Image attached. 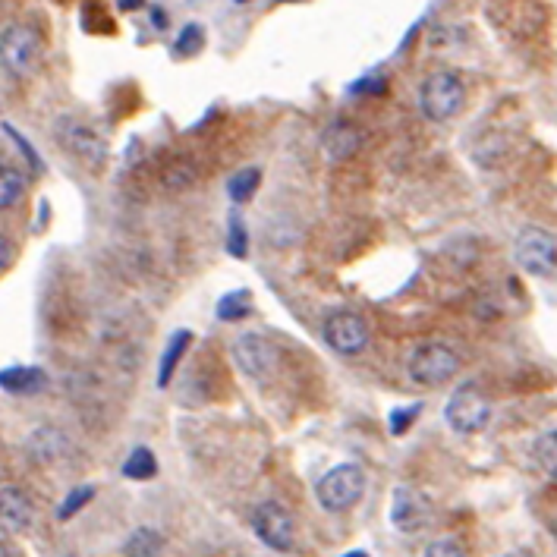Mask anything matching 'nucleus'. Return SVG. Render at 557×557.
Returning a JSON list of instances; mask_svg holds the SVG:
<instances>
[{"instance_id": "obj_25", "label": "nucleus", "mask_w": 557, "mask_h": 557, "mask_svg": "<svg viewBox=\"0 0 557 557\" xmlns=\"http://www.w3.org/2000/svg\"><path fill=\"white\" fill-rule=\"evenodd\" d=\"M196 177H199L196 164H192V161H177V164H170L164 170V186L167 189H186V186L196 183Z\"/></svg>"}, {"instance_id": "obj_8", "label": "nucleus", "mask_w": 557, "mask_h": 557, "mask_svg": "<svg viewBox=\"0 0 557 557\" xmlns=\"http://www.w3.org/2000/svg\"><path fill=\"white\" fill-rule=\"evenodd\" d=\"M321 331H325V344L340 356H359L372 340L369 321L362 318L359 312H350V309H340V312L328 315L325 328Z\"/></svg>"}, {"instance_id": "obj_15", "label": "nucleus", "mask_w": 557, "mask_h": 557, "mask_svg": "<svg viewBox=\"0 0 557 557\" xmlns=\"http://www.w3.org/2000/svg\"><path fill=\"white\" fill-rule=\"evenodd\" d=\"M189 344H192V334L189 331H174V334H170L167 347L161 353V362H158V388H167V384L174 381V372H177V366L183 362Z\"/></svg>"}, {"instance_id": "obj_11", "label": "nucleus", "mask_w": 557, "mask_h": 557, "mask_svg": "<svg viewBox=\"0 0 557 557\" xmlns=\"http://www.w3.org/2000/svg\"><path fill=\"white\" fill-rule=\"evenodd\" d=\"M428 517H432V507H428V498L413 485H397L394 498H391V523L397 532H419Z\"/></svg>"}, {"instance_id": "obj_21", "label": "nucleus", "mask_w": 557, "mask_h": 557, "mask_svg": "<svg viewBox=\"0 0 557 557\" xmlns=\"http://www.w3.org/2000/svg\"><path fill=\"white\" fill-rule=\"evenodd\" d=\"M252 315V293L249 290H233L227 296H221L218 303V318L230 321V325H237V321Z\"/></svg>"}, {"instance_id": "obj_32", "label": "nucleus", "mask_w": 557, "mask_h": 557, "mask_svg": "<svg viewBox=\"0 0 557 557\" xmlns=\"http://www.w3.org/2000/svg\"><path fill=\"white\" fill-rule=\"evenodd\" d=\"M117 7H120L123 13H133V10L145 7V0H117Z\"/></svg>"}, {"instance_id": "obj_3", "label": "nucleus", "mask_w": 557, "mask_h": 557, "mask_svg": "<svg viewBox=\"0 0 557 557\" xmlns=\"http://www.w3.org/2000/svg\"><path fill=\"white\" fill-rule=\"evenodd\" d=\"M460 372V353L451 344L441 340H425L410 353L406 362V375H410L422 388H438V384L451 381Z\"/></svg>"}, {"instance_id": "obj_34", "label": "nucleus", "mask_w": 557, "mask_h": 557, "mask_svg": "<svg viewBox=\"0 0 557 557\" xmlns=\"http://www.w3.org/2000/svg\"><path fill=\"white\" fill-rule=\"evenodd\" d=\"M548 526H551V532H554V535H557V510H554V517H551V520H548Z\"/></svg>"}, {"instance_id": "obj_16", "label": "nucleus", "mask_w": 557, "mask_h": 557, "mask_svg": "<svg viewBox=\"0 0 557 557\" xmlns=\"http://www.w3.org/2000/svg\"><path fill=\"white\" fill-rule=\"evenodd\" d=\"M63 447H67V438H63L57 428H51V425L38 428V432L29 438V451H32V457L38 463H54Z\"/></svg>"}, {"instance_id": "obj_23", "label": "nucleus", "mask_w": 557, "mask_h": 557, "mask_svg": "<svg viewBox=\"0 0 557 557\" xmlns=\"http://www.w3.org/2000/svg\"><path fill=\"white\" fill-rule=\"evenodd\" d=\"M177 57H196L205 51V29L199 23H186L183 32L177 35V45H174Z\"/></svg>"}, {"instance_id": "obj_33", "label": "nucleus", "mask_w": 557, "mask_h": 557, "mask_svg": "<svg viewBox=\"0 0 557 557\" xmlns=\"http://www.w3.org/2000/svg\"><path fill=\"white\" fill-rule=\"evenodd\" d=\"M152 23H155V29H161V32H164V29H167V13L155 7V10H152Z\"/></svg>"}, {"instance_id": "obj_27", "label": "nucleus", "mask_w": 557, "mask_h": 557, "mask_svg": "<svg viewBox=\"0 0 557 557\" xmlns=\"http://www.w3.org/2000/svg\"><path fill=\"white\" fill-rule=\"evenodd\" d=\"M227 252L233 259H246L249 255V233H246V224L237 218L230 221V230H227Z\"/></svg>"}, {"instance_id": "obj_18", "label": "nucleus", "mask_w": 557, "mask_h": 557, "mask_svg": "<svg viewBox=\"0 0 557 557\" xmlns=\"http://www.w3.org/2000/svg\"><path fill=\"white\" fill-rule=\"evenodd\" d=\"M23 196H26V177H23V170H16L10 164H0V211L13 208Z\"/></svg>"}, {"instance_id": "obj_30", "label": "nucleus", "mask_w": 557, "mask_h": 557, "mask_svg": "<svg viewBox=\"0 0 557 557\" xmlns=\"http://www.w3.org/2000/svg\"><path fill=\"white\" fill-rule=\"evenodd\" d=\"M4 130H7V136H10V139H13V142L19 145V148H23V155L29 158V164H32L35 170H41V158H38V155L32 152V145H29V142H26L23 136H19V133L13 130V126H10V123H4Z\"/></svg>"}, {"instance_id": "obj_35", "label": "nucleus", "mask_w": 557, "mask_h": 557, "mask_svg": "<svg viewBox=\"0 0 557 557\" xmlns=\"http://www.w3.org/2000/svg\"><path fill=\"white\" fill-rule=\"evenodd\" d=\"M344 557H369L366 551H350V554H344Z\"/></svg>"}, {"instance_id": "obj_6", "label": "nucleus", "mask_w": 557, "mask_h": 557, "mask_svg": "<svg viewBox=\"0 0 557 557\" xmlns=\"http://www.w3.org/2000/svg\"><path fill=\"white\" fill-rule=\"evenodd\" d=\"M54 136L85 167H92V170L104 167V161H107V142H104V136L95 130V126H89L85 120H76V117H60L54 123Z\"/></svg>"}, {"instance_id": "obj_5", "label": "nucleus", "mask_w": 557, "mask_h": 557, "mask_svg": "<svg viewBox=\"0 0 557 557\" xmlns=\"http://www.w3.org/2000/svg\"><path fill=\"white\" fill-rule=\"evenodd\" d=\"M41 60V35L29 23H13L0 32V63L16 79L35 73Z\"/></svg>"}, {"instance_id": "obj_29", "label": "nucleus", "mask_w": 557, "mask_h": 557, "mask_svg": "<svg viewBox=\"0 0 557 557\" xmlns=\"http://www.w3.org/2000/svg\"><path fill=\"white\" fill-rule=\"evenodd\" d=\"M350 92L353 95H384L388 92V82H384V76H366V79H359V82H353L350 85Z\"/></svg>"}, {"instance_id": "obj_17", "label": "nucleus", "mask_w": 557, "mask_h": 557, "mask_svg": "<svg viewBox=\"0 0 557 557\" xmlns=\"http://www.w3.org/2000/svg\"><path fill=\"white\" fill-rule=\"evenodd\" d=\"M259 186H262V170L259 167H243V170H237V174L227 180V196L237 205H246L255 196V189H259Z\"/></svg>"}, {"instance_id": "obj_14", "label": "nucleus", "mask_w": 557, "mask_h": 557, "mask_svg": "<svg viewBox=\"0 0 557 557\" xmlns=\"http://www.w3.org/2000/svg\"><path fill=\"white\" fill-rule=\"evenodd\" d=\"M0 388H4L7 394H38L48 388V375L35 366L0 369Z\"/></svg>"}, {"instance_id": "obj_31", "label": "nucleus", "mask_w": 557, "mask_h": 557, "mask_svg": "<svg viewBox=\"0 0 557 557\" xmlns=\"http://www.w3.org/2000/svg\"><path fill=\"white\" fill-rule=\"evenodd\" d=\"M13 259V243L7 237H0V271H4Z\"/></svg>"}, {"instance_id": "obj_1", "label": "nucleus", "mask_w": 557, "mask_h": 557, "mask_svg": "<svg viewBox=\"0 0 557 557\" xmlns=\"http://www.w3.org/2000/svg\"><path fill=\"white\" fill-rule=\"evenodd\" d=\"M463 101H466V85L454 70H438L432 76H425V82L419 85V111L432 123H447L451 117H457Z\"/></svg>"}, {"instance_id": "obj_2", "label": "nucleus", "mask_w": 557, "mask_h": 557, "mask_svg": "<svg viewBox=\"0 0 557 557\" xmlns=\"http://www.w3.org/2000/svg\"><path fill=\"white\" fill-rule=\"evenodd\" d=\"M362 495H366V473H362V466L356 463H340L328 469L315 485V498L321 510H328V513L353 510L362 501Z\"/></svg>"}, {"instance_id": "obj_13", "label": "nucleus", "mask_w": 557, "mask_h": 557, "mask_svg": "<svg viewBox=\"0 0 557 557\" xmlns=\"http://www.w3.org/2000/svg\"><path fill=\"white\" fill-rule=\"evenodd\" d=\"M362 145V133L359 126L350 120H334L325 133H321V152H325L331 161H347L359 152Z\"/></svg>"}, {"instance_id": "obj_20", "label": "nucleus", "mask_w": 557, "mask_h": 557, "mask_svg": "<svg viewBox=\"0 0 557 557\" xmlns=\"http://www.w3.org/2000/svg\"><path fill=\"white\" fill-rule=\"evenodd\" d=\"M123 551H126V557H161L164 539H161V535H158L155 529L142 526V529H136V532L130 535V539H126Z\"/></svg>"}, {"instance_id": "obj_9", "label": "nucleus", "mask_w": 557, "mask_h": 557, "mask_svg": "<svg viewBox=\"0 0 557 557\" xmlns=\"http://www.w3.org/2000/svg\"><path fill=\"white\" fill-rule=\"evenodd\" d=\"M252 529L274 551H290L293 542H296V520H293V513L287 507H281L277 501H265V504L255 507Z\"/></svg>"}, {"instance_id": "obj_36", "label": "nucleus", "mask_w": 557, "mask_h": 557, "mask_svg": "<svg viewBox=\"0 0 557 557\" xmlns=\"http://www.w3.org/2000/svg\"><path fill=\"white\" fill-rule=\"evenodd\" d=\"M0 557H10V551H7V545H4V542H0Z\"/></svg>"}, {"instance_id": "obj_28", "label": "nucleus", "mask_w": 557, "mask_h": 557, "mask_svg": "<svg viewBox=\"0 0 557 557\" xmlns=\"http://www.w3.org/2000/svg\"><path fill=\"white\" fill-rule=\"evenodd\" d=\"M422 557H466V551L457 539H435Z\"/></svg>"}, {"instance_id": "obj_26", "label": "nucleus", "mask_w": 557, "mask_h": 557, "mask_svg": "<svg viewBox=\"0 0 557 557\" xmlns=\"http://www.w3.org/2000/svg\"><path fill=\"white\" fill-rule=\"evenodd\" d=\"M422 413V403H413V406H397V410H391L388 416V428H391V435H406L413 428V422L419 419Z\"/></svg>"}, {"instance_id": "obj_19", "label": "nucleus", "mask_w": 557, "mask_h": 557, "mask_svg": "<svg viewBox=\"0 0 557 557\" xmlns=\"http://www.w3.org/2000/svg\"><path fill=\"white\" fill-rule=\"evenodd\" d=\"M155 473H158L155 454L148 451V447H133L130 457H126V463H123V476L133 482H148V479H155Z\"/></svg>"}, {"instance_id": "obj_12", "label": "nucleus", "mask_w": 557, "mask_h": 557, "mask_svg": "<svg viewBox=\"0 0 557 557\" xmlns=\"http://www.w3.org/2000/svg\"><path fill=\"white\" fill-rule=\"evenodd\" d=\"M32 501L23 488H0V532H26L32 526Z\"/></svg>"}, {"instance_id": "obj_22", "label": "nucleus", "mask_w": 557, "mask_h": 557, "mask_svg": "<svg viewBox=\"0 0 557 557\" xmlns=\"http://www.w3.org/2000/svg\"><path fill=\"white\" fill-rule=\"evenodd\" d=\"M535 460L545 469V476L557 482V428H548L539 438H535Z\"/></svg>"}, {"instance_id": "obj_38", "label": "nucleus", "mask_w": 557, "mask_h": 557, "mask_svg": "<svg viewBox=\"0 0 557 557\" xmlns=\"http://www.w3.org/2000/svg\"><path fill=\"white\" fill-rule=\"evenodd\" d=\"M237 4H246V0H237Z\"/></svg>"}, {"instance_id": "obj_7", "label": "nucleus", "mask_w": 557, "mask_h": 557, "mask_svg": "<svg viewBox=\"0 0 557 557\" xmlns=\"http://www.w3.org/2000/svg\"><path fill=\"white\" fill-rule=\"evenodd\" d=\"M513 259L529 277H551L557 271V240L542 227H523L513 240Z\"/></svg>"}, {"instance_id": "obj_4", "label": "nucleus", "mask_w": 557, "mask_h": 557, "mask_svg": "<svg viewBox=\"0 0 557 557\" xmlns=\"http://www.w3.org/2000/svg\"><path fill=\"white\" fill-rule=\"evenodd\" d=\"M444 419L457 435H479L491 422V400L482 394L479 384L466 381L451 397H447Z\"/></svg>"}, {"instance_id": "obj_24", "label": "nucleus", "mask_w": 557, "mask_h": 557, "mask_svg": "<svg viewBox=\"0 0 557 557\" xmlns=\"http://www.w3.org/2000/svg\"><path fill=\"white\" fill-rule=\"evenodd\" d=\"M95 498V488L92 485H79V488H73L67 498H63V504L57 507V520H73L76 513L89 504Z\"/></svg>"}, {"instance_id": "obj_10", "label": "nucleus", "mask_w": 557, "mask_h": 557, "mask_svg": "<svg viewBox=\"0 0 557 557\" xmlns=\"http://www.w3.org/2000/svg\"><path fill=\"white\" fill-rule=\"evenodd\" d=\"M233 359L252 381H265L277 372V347L262 334H240L233 340Z\"/></svg>"}, {"instance_id": "obj_37", "label": "nucleus", "mask_w": 557, "mask_h": 557, "mask_svg": "<svg viewBox=\"0 0 557 557\" xmlns=\"http://www.w3.org/2000/svg\"><path fill=\"white\" fill-rule=\"evenodd\" d=\"M0 164H4V148H0Z\"/></svg>"}]
</instances>
